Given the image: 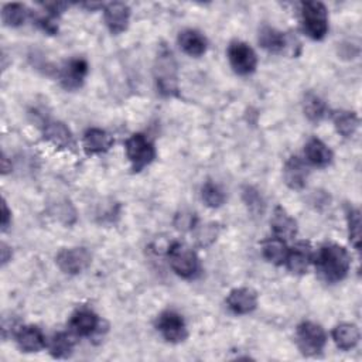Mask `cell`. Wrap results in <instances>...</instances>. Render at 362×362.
<instances>
[{
    "instance_id": "cell-33",
    "label": "cell",
    "mask_w": 362,
    "mask_h": 362,
    "mask_svg": "<svg viewBox=\"0 0 362 362\" xmlns=\"http://www.w3.org/2000/svg\"><path fill=\"white\" fill-rule=\"evenodd\" d=\"M174 225L177 229H189V228H194L195 226V214H187V212H181L175 216V221H174Z\"/></svg>"
},
{
    "instance_id": "cell-16",
    "label": "cell",
    "mask_w": 362,
    "mask_h": 362,
    "mask_svg": "<svg viewBox=\"0 0 362 362\" xmlns=\"http://www.w3.org/2000/svg\"><path fill=\"white\" fill-rule=\"evenodd\" d=\"M16 342L23 352H38L45 346V338L35 325L20 327L16 332Z\"/></svg>"
},
{
    "instance_id": "cell-25",
    "label": "cell",
    "mask_w": 362,
    "mask_h": 362,
    "mask_svg": "<svg viewBox=\"0 0 362 362\" xmlns=\"http://www.w3.org/2000/svg\"><path fill=\"white\" fill-rule=\"evenodd\" d=\"M332 122L335 126V130L342 137H351L358 129L359 119L355 112L351 110H338L332 115Z\"/></svg>"
},
{
    "instance_id": "cell-19",
    "label": "cell",
    "mask_w": 362,
    "mask_h": 362,
    "mask_svg": "<svg viewBox=\"0 0 362 362\" xmlns=\"http://www.w3.org/2000/svg\"><path fill=\"white\" fill-rule=\"evenodd\" d=\"M304 153H305L307 161L317 167H327L332 161L331 148L317 137H313L307 141L304 147Z\"/></svg>"
},
{
    "instance_id": "cell-7",
    "label": "cell",
    "mask_w": 362,
    "mask_h": 362,
    "mask_svg": "<svg viewBox=\"0 0 362 362\" xmlns=\"http://www.w3.org/2000/svg\"><path fill=\"white\" fill-rule=\"evenodd\" d=\"M228 59L232 69L239 75H249L255 72L257 65L256 52L243 41H232L229 44Z\"/></svg>"
},
{
    "instance_id": "cell-21",
    "label": "cell",
    "mask_w": 362,
    "mask_h": 362,
    "mask_svg": "<svg viewBox=\"0 0 362 362\" xmlns=\"http://www.w3.org/2000/svg\"><path fill=\"white\" fill-rule=\"evenodd\" d=\"M359 338H361L359 328L352 322L338 324L332 329V339L335 345L342 351H349L355 348L359 342Z\"/></svg>"
},
{
    "instance_id": "cell-31",
    "label": "cell",
    "mask_w": 362,
    "mask_h": 362,
    "mask_svg": "<svg viewBox=\"0 0 362 362\" xmlns=\"http://www.w3.org/2000/svg\"><path fill=\"white\" fill-rule=\"evenodd\" d=\"M348 229H349V240L352 242L354 247L359 250L361 247V212L358 209L348 211Z\"/></svg>"
},
{
    "instance_id": "cell-23",
    "label": "cell",
    "mask_w": 362,
    "mask_h": 362,
    "mask_svg": "<svg viewBox=\"0 0 362 362\" xmlns=\"http://www.w3.org/2000/svg\"><path fill=\"white\" fill-rule=\"evenodd\" d=\"M262 253L267 262L276 266H280L286 262L288 247L286 245V240H283L281 238L273 236L262 242Z\"/></svg>"
},
{
    "instance_id": "cell-18",
    "label": "cell",
    "mask_w": 362,
    "mask_h": 362,
    "mask_svg": "<svg viewBox=\"0 0 362 362\" xmlns=\"http://www.w3.org/2000/svg\"><path fill=\"white\" fill-rule=\"evenodd\" d=\"M272 229L274 232V236L281 238L283 240L293 239L297 233V222L294 218H291L284 208L276 206L272 216Z\"/></svg>"
},
{
    "instance_id": "cell-34",
    "label": "cell",
    "mask_w": 362,
    "mask_h": 362,
    "mask_svg": "<svg viewBox=\"0 0 362 362\" xmlns=\"http://www.w3.org/2000/svg\"><path fill=\"white\" fill-rule=\"evenodd\" d=\"M10 222H11V212L7 208L6 199H3V204H1V229L6 230L7 226L10 225Z\"/></svg>"
},
{
    "instance_id": "cell-3",
    "label": "cell",
    "mask_w": 362,
    "mask_h": 362,
    "mask_svg": "<svg viewBox=\"0 0 362 362\" xmlns=\"http://www.w3.org/2000/svg\"><path fill=\"white\" fill-rule=\"evenodd\" d=\"M303 31L313 40H322L328 33V13L321 1L301 3Z\"/></svg>"
},
{
    "instance_id": "cell-15",
    "label": "cell",
    "mask_w": 362,
    "mask_h": 362,
    "mask_svg": "<svg viewBox=\"0 0 362 362\" xmlns=\"http://www.w3.org/2000/svg\"><path fill=\"white\" fill-rule=\"evenodd\" d=\"M115 143V139L102 129L92 127L88 129L82 139V146L86 154H100L107 151Z\"/></svg>"
},
{
    "instance_id": "cell-27",
    "label": "cell",
    "mask_w": 362,
    "mask_h": 362,
    "mask_svg": "<svg viewBox=\"0 0 362 362\" xmlns=\"http://www.w3.org/2000/svg\"><path fill=\"white\" fill-rule=\"evenodd\" d=\"M30 11L21 3H8L1 10V20L7 27H20L28 18Z\"/></svg>"
},
{
    "instance_id": "cell-4",
    "label": "cell",
    "mask_w": 362,
    "mask_h": 362,
    "mask_svg": "<svg viewBox=\"0 0 362 362\" xmlns=\"http://www.w3.org/2000/svg\"><path fill=\"white\" fill-rule=\"evenodd\" d=\"M124 150L134 173L141 171L156 158V148L143 133L132 134L124 143Z\"/></svg>"
},
{
    "instance_id": "cell-8",
    "label": "cell",
    "mask_w": 362,
    "mask_h": 362,
    "mask_svg": "<svg viewBox=\"0 0 362 362\" xmlns=\"http://www.w3.org/2000/svg\"><path fill=\"white\" fill-rule=\"evenodd\" d=\"M156 327L167 342L178 344L187 338V325L184 318L171 310L161 313L157 318Z\"/></svg>"
},
{
    "instance_id": "cell-26",
    "label": "cell",
    "mask_w": 362,
    "mask_h": 362,
    "mask_svg": "<svg viewBox=\"0 0 362 362\" xmlns=\"http://www.w3.org/2000/svg\"><path fill=\"white\" fill-rule=\"evenodd\" d=\"M303 112L310 122L318 123L320 120L324 119L327 113V105L318 95L313 92H307L303 99Z\"/></svg>"
},
{
    "instance_id": "cell-10",
    "label": "cell",
    "mask_w": 362,
    "mask_h": 362,
    "mask_svg": "<svg viewBox=\"0 0 362 362\" xmlns=\"http://www.w3.org/2000/svg\"><path fill=\"white\" fill-rule=\"evenodd\" d=\"M88 74V62L83 58H72L64 64L59 71V82L66 90H75L82 86Z\"/></svg>"
},
{
    "instance_id": "cell-9",
    "label": "cell",
    "mask_w": 362,
    "mask_h": 362,
    "mask_svg": "<svg viewBox=\"0 0 362 362\" xmlns=\"http://www.w3.org/2000/svg\"><path fill=\"white\" fill-rule=\"evenodd\" d=\"M55 260L58 267L64 273L78 274L90 264L92 256L85 247H69V249H62L57 255Z\"/></svg>"
},
{
    "instance_id": "cell-30",
    "label": "cell",
    "mask_w": 362,
    "mask_h": 362,
    "mask_svg": "<svg viewBox=\"0 0 362 362\" xmlns=\"http://www.w3.org/2000/svg\"><path fill=\"white\" fill-rule=\"evenodd\" d=\"M201 197L206 206L209 208H219L225 202V194L219 185L214 184L212 181H206L201 188Z\"/></svg>"
},
{
    "instance_id": "cell-35",
    "label": "cell",
    "mask_w": 362,
    "mask_h": 362,
    "mask_svg": "<svg viewBox=\"0 0 362 362\" xmlns=\"http://www.w3.org/2000/svg\"><path fill=\"white\" fill-rule=\"evenodd\" d=\"M0 250H1V264H6L11 257V250L8 249V246L6 243H1Z\"/></svg>"
},
{
    "instance_id": "cell-12",
    "label": "cell",
    "mask_w": 362,
    "mask_h": 362,
    "mask_svg": "<svg viewBox=\"0 0 362 362\" xmlns=\"http://www.w3.org/2000/svg\"><path fill=\"white\" fill-rule=\"evenodd\" d=\"M226 304L229 310L235 314H249L257 305V294L249 287H238L230 290L226 297Z\"/></svg>"
},
{
    "instance_id": "cell-1",
    "label": "cell",
    "mask_w": 362,
    "mask_h": 362,
    "mask_svg": "<svg viewBox=\"0 0 362 362\" xmlns=\"http://www.w3.org/2000/svg\"><path fill=\"white\" fill-rule=\"evenodd\" d=\"M318 274L327 283H337L345 279L351 267V256L348 250L338 243L322 245L315 257L313 256Z\"/></svg>"
},
{
    "instance_id": "cell-17",
    "label": "cell",
    "mask_w": 362,
    "mask_h": 362,
    "mask_svg": "<svg viewBox=\"0 0 362 362\" xmlns=\"http://www.w3.org/2000/svg\"><path fill=\"white\" fill-rule=\"evenodd\" d=\"M98 325H99L98 315L88 308H81L75 311L69 320L71 331L79 337L90 335L92 332L96 331Z\"/></svg>"
},
{
    "instance_id": "cell-29",
    "label": "cell",
    "mask_w": 362,
    "mask_h": 362,
    "mask_svg": "<svg viewBox=\"0 0 362 362\" xmlns=\"http://www.w3.org/2000/svg\"><path fill=\"white\" fill-rule=\"evenodd\" d=\"M242 198H243V202L246 204L249 212L255 216H262L264 209H266V202L263 199V197L260 195V192L253 188V187H243L242 189Z\"/></svg>"
},
{
    "instance_id": "cell-24",
    "label": "cell",
    "mask_w": 362,
    "mask_h": 362,
    "mask_svg": "<svg viewBox=\"0 0 362 362\" xmlns=\"http://www.w3.org/2000/svg\"><path fill=\"white\" fill-rule=\"evenodd\" d=\"M259 44L266 51L277 54V52H281L286 48L287 40H286V35L281 31L266 25L259 31Z\"/></svg>"
},
{
    "instance_id": "cell-20",
    "label": "cell",
    "mask_w": 362,
    "mask_h": 362,
    "mask_svg": "<svg viewBox=\"0 0 362 362\" xmlns=\"http://www.w3.org/2000/svg\"><path fill=\"white\" fill-rule=\"evenodd\" d=\"M178 44L189 57H201L205 54L208 42L206 38L197 30H184L178 35Z\"/></svg>"
},
{
    "instance_id": "cell-11",
    "label": "cell",
    "mask_w": 362,
    "mask_h": 362,
    "mask_svg": "<svg viewBox=\"0 0 362 362\" xmlns=\"http://www.w3.org/2000/svg\"><path fill=\"white\" fill-rule=\"evenodd\" d=\"M103 20L112 34H120L129 25L130 8L126 3L112 1L103 7Z\"/></svg>"
},
{
    "instance_id": "cell-14",
    "label": "cell",
    "mask_w": 362,
    "mask_h": 362,
    "mask_svg": "<svg viewBox=\"0 0 362 362\" xmlns=\"http://www.w3.org/2000/svg\"><path fill=\"white\" fill-rule=\"evenodd\" d=\"M313 260V252L308 242H298L294 247L288 249L286 257L287 269L294 274H304Z\"/></svg>"
},
{
    "instance_id": "cell-22",
    "label": "cell",
    "mask_w": 362,
    "mask_h": 362,
    "mask_svg": "<svg viewBox=\"0 0 362 362\" xmlns=\"http://www.w3.org/2000/svg\"><path fill=\"white\" fill-rule=\"evenodd\" d=\"M44 139L58 148H72L75 146L72 133L61 122H49L44 127Z\"/></svg>"
},
{
    "instance_id": "cell-2",
    "label": "cell",
    "mask_w": 362,
    "mask_h": 362,
    "mask_svg": "<svg viewBox=\"0 0 362 362\" xmlns=\"http://www.w3.org/2000/svg\"><path fill=\"white\" fill-rule=\"evenodd\" d=\"M154 79L158 92L163 96H174L178 92L177 64L173 52L167 47H161L154 62Z\"/></svg>"
},
{
    "instance_id": "cell-13",
    "label": "cell",
    "mask_w": 362,
    "mask_h": 362,
    "mask_svg": "<svg viewBox=\"0 0 362 362\" xmlns=\"http://www.w3.org/2000/svg\"><path fill=\"white\" fill-rule=\"evenodd\" d=\"M283 177L288 188L297 189V191L303 189L308 178V167L300 157L293 156L284 164Z\"/></svg>"
},
{
    "instance_id": "cell-5",
    "label": "cell",
    "mask_w": 362,
    "mask_h": 362,
    "mask_svg": "<svg viewBox=\"0 0 362 362\" xmlns=\"http://www.w3.org/2000/svg\"><path fill=\"white\" fill-rule=\"evenodd\" d=\"M297 345L303 355L315 356L321 354L327 344V334L320 324L313 321H303L297 327Z\"/></svg>"
},
{
    "instance_id": "cell-6",
    "label": "cell",
    "mask_w": 362,
    "mask_h": 362,
    "mask_svg": "<svg viewBox=\"0 0 362 362\" xmlns=\"http://www.w3.org/2000/svg\"><path fill=\"white\" fill-rule=\"evenodd\" d=\"M168 263L175 274L184 279H191L198 272V257L195 252L181 242H174L168 247Z\"/></svg>"
},
{
    "instance_id": "cell-32",
    "label": "cell",
    "mask_w": 362,
    "mask_h": 362,
    "mask_svg": "<svg viewBox=\"0 0 362 362\" xmlns=\"http://www.w3.org/2000/svg\"><path fill=\"white\" fill-rule=\"evenodd\" d=\"M218 232H219V228L216 223L202 225V226L197 228V230H195V240L202 247L209 246L211 243H214L216 240Z\"/></svg>"
},
{
    "instance_id": "cell-36",
    "label": "cell",
    "mask_w": 362,
    "mask_h": 362,
    "mask_svg": "<svg viewBox=\"0 0 362 362\" xmlns=\"http://www.w3.org/2000/svg\"><path fill=\"white\" fill-rule=\"evenodd\" d=\"M10 170H11V167H8V164H7V157L3 156V158H1V173L7 174Z\"/></svg>"
},
{
    "instance_id": "cell-28",
    "label": "cell",
    "mask_w": 362,
    "mask_h": 362,
    "mask_svg": "<svg viewBox=\"0 0 362 362\" xmlns=\"http://www.w3.org/2000/svg\"><path fill=\"white\" fill-rule=\"evenodd\" d=\"M74 351V339L66 332H58L49 342V354L54 358H68Z\"/></svg>"
}]
</instances>
